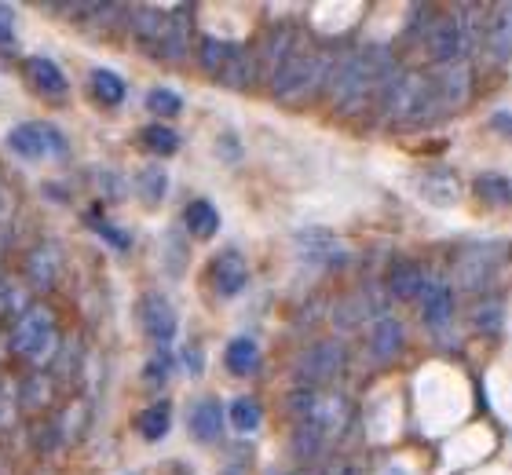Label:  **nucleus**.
Returning a JSON list of instances; mask_svg holds the SVG:
<instances>
[{
  "label": "nucleus",
  "instance_id": "38",
  "mask_svg": "<svg viewBox=\"0 0 512 475\" xmlns=\"http://www.w3.org/2000/svg\"><path fill=\"white\" fill-rule=\"evenodd\" d=\"M439 11L443 8H432V4H414L410 8V22H406V41L410 44H425V37H428V30H432V22L439 19Z\"/></svg>",
  "mask_w": 512,
  "mask_h": 475
},
{
  "label": "nucleus",
  "instance_id": "40",
  "mask_svg": "<svg viewBox=\"0 0 512 475\" xmlns=\"http://www.w3.org/2000/svg\"><path fill=\"white\" fill-rule=\"evenodd\" d=\"M92 227H96V234L103 238V242H110L118 253H128L132 249V234H125L121 227H114L110 220H103V216H92Z\"/></svg>",
  "mask_w": 512,
  "mask_h": 475
},
{
  "label": "nucleus",
  "instance_id": "27",
  "mask_svg": "<svg viewBox=\"0 0 512 475\" xmlns=\"http://www.w3.org/2000/svg\"><path fill=\"white\" fill-rule=\"evenodd\" d=\"M132 190H136V198L147 205V209H158L165 194H169V172L161 169V165H147V169L136 172V180H132Z\"/></svg>",
  "mask_w": 512,
  "mask_h": 475
},
{
  "label": "nucleus",
  "instance_id": "42",
  "mask_svg": "<svg viewBox=\"0 0 512 475\" xmlns=\"http://www.w3.org/2000/svg\"><path fill=\"white\" fill-rule=\"evenodd\" d=\"M59 446V432H55L52 421H37L33 424V450L37 454H48V450H55Z\"/></svg>",
  "mask_w": 512,
  "mask_h": 475
},
{
  "label": "nucleus",
  "instance_id": "10",
  "mask_svg": "<svg viewBox=\"0 0 512 475\" xmlns=\"http://www.w3.org/2000/svg\"><path fill=\"white\" fill-rule=\"evenodd\" d=\"M293 249L304 264L311 267H326V271H344L352 264V249L337 238L326 227H304V231L293 234Z\"/></svg>",
  "mask_w": 512,
  "mask_h": 475
},
{
  "label": "nucleus",
  "instance_id": "45",
  "mask_svg": "<svg viewBox=\"0 0 512 475\" xmlns=\"http://www.w3.org/2000/svg\"><path fill=\"white\" fill-rule=\"evenodd\" d=\"M103 187H107V198H118V194H121L118 176H114V172H110V169L99 172V190H103Z\"/></svg>",
  "mask_w": 512,
  "mask_h": 475
},
{
  "label": "nucleus",
  "instance_id": "14",
  "mask_svg": "<svg viewBox=\"0 0 512 475\" xmlns=\"http://www.w3.org/2000/svg\"><path fill=\"white\" fill-rule=\"evenodd\" d=\"M205 278H209V289H213L216 300H235V296L246 293V285H249L246 256L238 253V249H224V253H216L213 260H209Z\"/></svg>",
  "mask_w": 512,
  "mask_h": 475
},
{
  "label": "nucleus",
  "instance_id": "36",
  "mask_svg": "<svg viewBox=\"0 0 512 475\" xmlns=\"http://www.w3.org/2000/svg\"><path fill=\"white\" fill-rule=\"evenodd\" d=\"M472 190H476V198L494 205V209H505L512 198V187H509V176H505V172H483L480 180L472 183Z\"/></svg>",
  "mask_w": 512,
  "mask_h": 475
},
{
  "label": "nucleus",
  "instance_id": "47",
  "mask_svg": "<svg viewBox=\"0 0 512 475\" xmlns=\"http://www.w3.org/2000/svg\"><path fill=\"white\" fill-rule=\"evenodd\" d=\"M183 362H187V366H191L194 373H202V351H198V348L187 351V355H183Z\"/></svg>",
  "mask_w": 512,
  "mask_h": 475
},
{
  "label": "nucleus",
  "instance_id": "43",
  "mask_svg": "<svg viewBox=\"0 0 512 475\" xmlns=\"http://www.w3.org/2000/svg\"><path fill=\"white\" fill-rule=\"evenodd\" d=\"M322 475H370V472H366V465L363 461H355V457H333Z\"/></svg>",
  "mask_w": 512,
  "mask_h": 475
},
{
  "label": "nucleus",
  "instance_id": "20",
  "mask_svg": "<svg viewBox=\"0 0 512 475\" xmlns=\"http://www.w3.org/2000/svg\"><path fill=\"white\" fill-rule=\"evenodd\" d=\"M425 278H428L425 267L417 264V260L395 256L392 264H388V271H384V296H388V300H399V304H410V300H417Z\"/></svg>",
  "mask_w": 512,
  "mask_h": 475
},
{
  "label": "nucleus",
  "instance_id": "44",
  "mask_svg": "<svg viewBox=\"0 0 512 475\" xmlns=\"http://www.w3.org/2000/svg\"><path fill=\"white\" fill-rule=\"evenodd\" d=\"M11 413H15V391H0V428L11 421Z\"/></svg>",
  "mask_w": 512,
  "mask_h": 475
},
{
  "label": "nucleus",
  "instance_id": "46",
  "mask_svg": "<svg viewBox=\"0 0 512 475\" xmlns=\"http://www.w3.org/2000/svg\"><path fill=\"white\" fill-rule=\"evenodd\" d=\"M0 48L8 52V48H15V26L11 22H4L0 19Z\"/></svg>",
  "mask_w": 512,
  "mask_h": 475
},
{
  "label": "nucleus",
  "instance_id": "48",
  "mask_svg": "<svg viewBox=\"0 0 512 475\" xmlns=\"http://www.w3.org/2000/svg\"><path fill=\"white\" fill-rule=\"evenodd\" d=\"M381 475H406V472H403V468H395V465H388V468H384V472H381Z\"/></svg>",
  "mask_w": 512,
  "mask_h": 475
},
{
  "label": "nucleus",
  "instance_id": "6",
  "mask_svg": "<svg viewBox=\"0 0 512 475\" xmlns=\"http://www.w3.org/2000/svg\"><path fill=\"white\" fill-rule=\"evenodd\" d=\"M348 373V348L341 340H311L293 359V377L304 388H333Z\"/></svg>",
  "mask_w": 512,
  "mask_h": 475
},
{
  "label": "nucleus",
  "instance_id": "25",
  "mask_svg": "<svg viewBox=\"0 0 512 475\" xmlns=\"http://www.w3.org/2000/svg\"><path fill=\"white\" fill-rule=\"evenodd\" d=\"M238 41H224V37H202V41L194 44V63H198V70H202L205 77H220V70H224L227 63H231V55H235Z\"/></svg>",
  "mask_w": 512,
  "mask_h": 475
},
{
  "label": "nucleus",
  "instance_id": "32",
  "mask_svg": "<svg viewBox=\"0 0 512 475\" xmlns=\"http://www.w3.org/2000/svg\"><path fill=\"white\" fill-rule=\"evenodd\" d=\"M224 366H227V373H235V377H249V373L260 366V348H256V340L253 337L231 340L224 351Z\"/></svg>",
  "mask_w": 512,
  "mask_h": 475
},
{
  "label": "nucleus",
  "instance_id": "29",
  "mask_svg": "<svg viewBox=\"0 0 512 475\" xmlns=\"http://www.w3.org/2000/svg\"><path fill=\"white\" fill-rule=\"evenodd\" d=\"M88 88H92V95H96V103L110 106V110L125 103V95H128L125 77L114 74V70H107V66H99V70L88 74Z\"/></svg>",
  "mask_w": 512,
  "mask_h": 475
},
{
  "label": "nucleus",
  "instance_id": "23",
  "mask_svg": "<svg viewBox=\"0 0 512 475\" xmlns=\"http://www.w3.org/2000/svg\"><path fill=\"white\" fill-rule=\"evenodd\" d=\"M55 399H59V384L48 377V370H33L15 384V406H22L26 413H44Z\"/></svg>",
  "mask_w": 512,
  "mask_h": 475
},
{
  "label": "nucleus",
  "instance_id": "22",
  "mask_svg": "<svg viewBox=\"0 0 512 475\" xmlns=\"http://www.w3.org/2000/svg\"><path fill=\"white\" fill-rule=\"evenodd\" d=\"M216 85L231 88V92H246V88L264 85V74H260L253 44H238L235 55H231V63H227L224 70H220V77H216Z\"/></svg>",
  "mask_w": 512,
  "mask_h": 475
},
{
  "label": "nucleus",
  "instance_id": "26",
  "mask_svg": "<svg viewBox=\"0 0 512 475\" xmlns=\"http://www.w3.org/2000/svg\"><path fill=\"white\" fill-rule=\"evenodd\" d=\"M183 231L198 238V242H209L216 231H220V212H216L213 201L194 198L187 209H183Z\"/></svg>",
  "mask_w": 512,
  "mask_h": 475
},
{
  "label": "nucleus",
  "instance_id": "9",
  "mask_svg": "<svg viewBox=\"0 0 512 475\" xmlns=\"http://www.w3.org/2000/svg\"><path fill=\"white\" fill-rule=\"evenodd\" d=\"M191 37H194V8H187V4L165 8L158 44H154V55H150V59L165 66H183L187 55H191Z\"/></svg>",
  "mask_w": 512,
  "mask_h": 475
},
{
  "label": "nucleus",
  "instance_id": "16",
  "mask_svg": "<svg viewBox=\"0 0 512 475\" xmlns=\"http://www.w3.org/2000/svg\"><path fill=\"white\" fill-rule=\"evenodd\" d=\"M139 326L147 333L150 344H158V348H169L172 337H176V307L169 304V296L165 293H147L139 300Z\"/></svg>",
  "mask_w": 512,
  "mask_h": 475
},
{
  "label": "nucleus",
  "instance_id": "11",
  "mask_svg": "<svg viewBox=\"0 0 512 475\" xmlns=\"http://www.w3.org/2000/svg\"><path fill=\"white\" fill-rule=\"evenodd\" d=\"M8 147L26 161H41V158H66V136L52 121H26V125H15L8 132Z\"/></svg>",
  "mask_w": 512,
  "mask_h": 475
},
{
  "label": "nucleus",
  "instance_id": "39",
  "mask_svg": "<svg viewBox=\"0 0 512 475\" xmlns=\"http://www.w3.org/2000/svg\"><path fill=\"white\" fill-rule=\"evenodd\" d=\"M147 110L150 114H158V117H176L183 114V99L172 88H150L147 92Z\"/></svg>",
  "mask_w": 512,
  "mask_h": 475
},
{
  "label": "nucleus",
  "instance_id": "28",
  "mask_svg": "<svg viewBox=\"0 0 512 475\" xmlns=\"http://www.w3.org/2000/svg\"><path fill=\"white\" fill-rule=\"evenodd\" d=\"M472 329L483 337H502L505 333V300L502 296H483L472 304Z\"/></svg>",
  "mask_w": 512,
  "mask_h": 475
},
{
  "label": "nucleus",
  "instance_id": "35",
  "mask_svg": "<svg viewBox=\"0 0 512 475\" xmlns=\"http://www.w3.org/2000/svg\"><path fill=\"white\" fill-rule=\"evenodd\" d=\"M454 282L461 289H472V293H480L491 285V260L487 256H461L458 267H454Z\"/></svg>",
  "mask_w": 512,
  "mask_h": 475
},
{
  "label": "nucleus",
  "instance_id": "3",
  "mask_svg": "<svg viewBox=\"0 0 512 475\" xmlns=\"http://www.w3.org/2000/svg\"><path fill=\"white\" fill-rule=\"evenodd\" d=\"M341 59V52L333 44H319L300 33V41L293 44V52L271 70L267 88L271 99L282 106H308L319 103L326 95V81H330L333 63Z\"/></svg>",
  "mask_w": 512,
  "mask_h": 475
},
{
  "label": "nucleus",
  "instance_id": "15",
  "mask_svg": "<svg viewBox=\"0 0 512 475\" xmlns=\"http://www.w3.org/2000/svg\"><path fill=\"white\" fill-rule=\"evenodd\" d=\"M63 271H66L63 249L55 242H37L26 253V260H22V275L33 285V293H52L55 285H59V278H63Z\"/></svg>",
  "mask_w": 512,
  "mask_h": 475
},
{
  "label": "nucleus",
  "instance_id": "17",
  "mask_svg": "<svg viewBox=\"0 0 512 475\" xmlns=\"http://www.w3.org/2000/svg\"><path fill=\"white\" fill-rule=\"evenodd\" d=\"M366 348L377 362H395L406 351V326L403 318H395L392 311L370 318L366 322Z\"/></svg>",
  "mask_w": 512,
  "mask_h": 475
},
{
  "label": "nucleus",
  "instance_id": "18",
  "mask_svg": "<svg viewBox=\"0 0 512 475\" xmlns=\"http://www.w3.org/2000/svg\"><path fill=\"white\" fill-rule=\"evenodd\" d=\"M417 190H421V198H425L428 205H436V209H454L461 198L458 169H447V165H425V169L417 172Z\"/></svg>",
  "mask_w": 512,
  "mask_h": 475
},
{
  "label": "nucleus",
  "instance_id": "33",
  "mask_svg": "<svg viewBox=\"0 0 512 475\" xmlns=\"http://www.w3.org/2000/svg\"><path fill=\"white\" fill-rule=\"evenodd\" d=\"M224 421H231V428H235L238 435H253L256 428L264 424V406H260L253 395H242V399H235L227 406Z\"/></svg>",
  "mask_w": 512,
  "mask_h": 475
},
{
  "label": "nucleus",
  "instance_id": "1",
  "mask_svg": "<svg viewBox=\"0 0 512 475\" xmlns=\"http://www.w3.org/2000/svg\"><path fill=\"white\" fill-rule=\"evenodd\" d=\"M399 59L388 44H366L355 52H341L326 81V103L337 117H363L374 110L384 81L399 70Z\"/></svg>",
  "mask_w": 512,
  "mask_h": 475
},
{
  "label": "nucleus",
  "instance_id": "12",
  "mask_svg": "<svg viewBox=\"0 0 512 475\" xmlns=\"http://www.w3.org/2000/svg\"><path fill=\"white\" fill-rule=\"evenodd\" d=\"M512 11L509 4H491V22H487V33L480 37V44H476V52L480 55V66L487 70V74L502 77L505 70H509V55H512Z\"/></svg>",
  "mask_w": 512,
  "mask_h": 475
},
{
  "label": "nucleus",
  "instance_id": "7",
  "mask_svg": "<svg viewBox=\"0 0 512 475\" xmlns=\"http://www.w3.org/2000/svg\"><path fill=\"white\" fill-rule=\"evenodd\" d=\"M421 52L428 55L432 66H447V63H461V59H472V41L465 22L458 19V11H439V19L432 22Z\"/></svg>",
  "mask_w": 512,
  "mask_h": 475
},
{
  "label": "nucleus",
  "instance_id": "4",
  "mask_svg": "<svg viewBox=\"0 0 512 475\" xmlns=\"http://www.w3.org/2000/svg\"><path fill=\"white\" fill-rule=\"evenodd\" d=\"M63 344V326H59V315H55L52 304L44 300H33L26 311L11 318L8 329V351L15 359H22L26 366H48L52 355Z\"/></svg>",
  "mask_w": 512,
  "mask_h": 475
},
{
  "label": "nucleus",
  "instance_id": "34",
  "mask_svg": "<svg viewBox=\"0 0 512 475\" xmlns=\"http://www.w3.org/2000/svg\"><path fill=\"white\" fill-rule=\"evenodd\" d=\"M88 406L85 402H70L59 417H55V432H59V443H81L85 439V432H88Z\"/></svg>",
  "mask_w": 512,
  "mask_h": 475
},
{
  "label": "nucleus",
  "instance_id": "8",
  "mask_svg": "<svg viewBox=\"0 0 512 475\" xmlns=\"http://www.w3.org/2000/svg\"><path fill=\"white\" fill-rule=\"evenodd\" d=\"M428 81H432V92H436V103H439V110H443V117L465 110V106L472 103V95H476V70H472V59L432 66V70H428Z\"/></svg>",
  "mask_w": 512,
  "mask_h": 475
},
{
  "label": "nucleus",
  "instance_id": "37",
  "mask_svg": "<svg viewBox=\"0 0 512 475\" xmlns=\"http://www.w3.org/2000/svg\"><path fill=\"white\" fill-rule=\"evenodd\" d=\"M139 143H143L154 158H172V154L180 150V136H176L169 125H147L139 132Z\"/></svg>",
  "mask_w": 512,
  "mask_h": 475
},
{
  "label": "nucleus",
  "instance_id": "13",
  "mask_svg": "<svg viewBox=\"0 0 512 475\" xmlns=\"http://www.w3.org/2000/svg\"><path fill=\"white\" fill-rule=\"evenodd\" d=\"M417 311L428 333H443L454 326V311H458V293L447 278H425L421 293H417Z\"/></svg>",
  "mask_w": 512,
  "mask_h": 475
},
{
  "label": "nucleus",
  "instance_id": "31",
  "mask_svg": "<svg viewBox=\"0 0 512 475\" xmlns=\"http://www.w3.org/2000/svg\"><path fill=\"white\" fill-rule=\"evenodd\" d=\"M172 428V402H150L147 410L136 417V432L147 439V443H161Z\"/></svg>",
  "mask_w": 512,
  "mask_h": 475
},
{
  "label": "nucleus",
  "instance_id": "41",
  "mask_svg": "<svg viewBox=\"0 0 512 475\" xmlns=\"http://www.w3.org/2000/svg\"><path fill=\"white\" fill-rule=\"evenodd\" d=\"M172 373V359H169V351L158 348V355L147 362V370H143V377H147V388H161L165 380H169Z\"/></svg>",
  "mask_w": 512,
  "mask_h": 475
},
{
  "label": "nucleus",
  "instance_id": "19",
  "mask_svg": "<svg viewBox=\"0 0 512 475\" xmlns=\"http://www.w3.org/2000/svg\"><path fill=\"white\" fill-rule=\"evenodd\" d=\"M300 41V30H293L289 22H278V26H267L260 37L253 41V52H256V63H260V74H264V85L271 70H275L289 52H293V44Z\"/></svg>",
  "mask_w": 512,
  "mask_h": 475
},
{
  "label": "nucleus",
  "instance_id": "2",
  "mask_svg": "<svg viewBox=\"0 0 512 475\" xmlns=\"http://www.w3.org/2000/svg\"><path fill=\"white\" fill-rule=\"evenodd\" d=\"M436 121H443V110L436 103L428 70H417V66H399L384 81L374 110H370V125L381 132H421Z\"/></svg>",
  "mask_w": 512,
  "mask_h": 475
},
{
  "label": "nucleus",
  "instance_id": "21",
  "mask_svg": "<svg viewBox=\"0 0 512 475\" xmlns=\"http://www.w3.org/2000/svg\"><path fill=\"white\" fill-rule=\"evenodd\" d=\"M224 402L220 399H198L187 410V432L198 439V443L213 446L224 439Z\"/></svg>",
  "mask_w": 512,
  "mask_h": 475
},
{
  "label": "nucleus",
  "instance_id": "24",
  "mask_svg": "<svg viewBox=\"0 0 512 475\" xmlns=\"http://www.w3.org/2000/svg\"><path fill=\"white\" fill-rule=\"evenodd\" d=\"M26 81H30L33 92H41L44 99H63L66 88H70V81H66V74L59 70V63L48 59V55L26 59Z\"/></svg>",
  "mask_w": 512,
  "mask_h": 475
},
{
  "label": "nucleus",
  "instance_id": "49",
  "mask_svg": "<svg viewBox=\"0 0 512 475\" xmlns=\"http://www.w3.org/2000/svg\"><path fill=\"white\" fill-rule=\"evenodd\" d=\"M278 475H300V472H278Z\"/></svg>",
  "mask_w": 512,
  "mask_h": 475
},
{
  "label": "nucleus",
  "instance_id": "5",
  "mask_svg": "<svg viewBox=\"0 0 512 475\" xmlns=\"http://www.w3.org/2000/svg\"><path fill=\"white\" fill-rule=\"evenodd\" d=\"M286 413L293 417V424H311L326 439H333V435H341L348 428L352 402L337 388H304V384H297L286 395Z\"/></svg>",
  "mask_w": 512,
  "mask_h": 475
},
{
  "label": "nucleus",
  "instance_id": "30",
  "mask_svg": "<svg viewBox=\"0 0 512 475\" xmlns=\"http://www.w3.org/2000/svg\"><path fill=\"white\" fill-rule=\"evenodd\" d=\"M326 446H330V439L319 428H311V424H297L293 439H289V450H293V457H297L300 465H315L326 454Z\"/></svg>",
  "mask_w": 512,
  "mask_h": 475
}]
</instances>
